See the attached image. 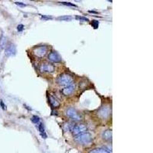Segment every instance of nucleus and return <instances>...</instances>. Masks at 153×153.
I'll use <instances>...</instances> for the list:
<instances>
[{"instance_id":"1","label":"nucleus","mask_w":153,"mask_h":153,"mask_svg":"<svg viewBox=\"0 0 153 153\" xmlns=\"http://www.w3.org/2000/svg\"><path fill=\"white\" fill-rule=\"evenodd\" d=\"M58 84L61 86H64V87H68V86L71 85L73 84L74 78L71 75L68 74H61L59 75V76L57 77V80Z\"/></svg>"},{"instance_id":"2","label":"nucleus","mask_w":153,"mask_h":153,"mask_svg":"<svg viewBox=\"0 0 153 153\" xmlns=\"http://www.w3.org/2000/svg\"><path fill=\"white\" fill-rule=\"evenodd\" d=\"M74 139L76 143L80 145H90L92 143V136L88 132H84L78 136H76Z\"/></svg>"},{"instance_id":"3","label":"nucleus","mask_w":153,"mask_h":153,"mask_svg":"<svg viewBox=\"0 0 153 153\" xmlns=\"http://www.w3.org/2000/svg\"><path fill=\"white\" fill-rule=\"evenodd\" d=\"M71 131L74 136H76L80 135V134L84 133V132H87V128L84 124H78V125L72 126Z\"/></svg>"},{"instance_id":"4","label":"nucleus","mask_w":153,"mask_h":153,"mask_svg":"<svg viewBox=\"0 0 153 153\" xmlns=\"http://www.w3.org/2000/svg\"><path fill=\"white\" fill-rule=\"evenodd\" d=\"M66 114L68 117H70L74 121H80V120H83V117H82L81 115L79 114L77 111L73 107H70L69 109H68Z\"/></svg>"},{"instance_id":"5","label":"nucleus","mask_w":153,"mask_h":153,"mask_svg":"<svg viewBox=\"0 0 153 153\" xmlns=\"http://www.w3.org/2000/svg\"><path fill=\"white\" fill-rule=\"evenodd\" d=\"M110 113H111V109L109 106H103L98 110V116L100 118L106 120L108 117H110Z\"/></svg>"},{"instance_id":"6","label":"nucleus","mask_w":153,"mask_h":153,"mask_svg":"<svg viewBox=\"0 0 153 153\" xmlns=\"http://www.w3.org/2000/svg\"><path fill=\"white\" fill-rule=\"evenodd\" d=\"M39 70L41 72H44V73H52L54 71L55 68L54 65H51L49 63H44L42 64L39 67Z\"/></svg>"},{"instance_id":"7","label":"nucleus","mask_w":153,"mask_h":153,"mask_svg":"<svg viewBox=\"0 0 153 153\" xmlns=\"http://www.w3.org/2000/svg\"><path fill=\"white\" fill-rule=\"evenodd\" d=\"M48 52V48L46 46H40L34 49L33 54L38 57H43Z\"/></svg>"},{"instance_id":"8","label":"nucleus","mask_w":153,"mask_h":153,"mask_svg":"<svg viewBox=\"0 0 153 153\" xmlns=\"http://www.w3.org/2000/svg\"><path fill=\"white\" fill-rule=\"evenodd\" d=\"M48 61H51L53 63H59L61 61V57L57 51H53L48 56Z\"/></svg>"},{"instance_id":"9","label":"nucleus","mask_w":153,"mask_h":153,"mask_svg":"<svg viewBox=\"0 0 153 153\" xmlns=\"http://www.w3.org/2000/svg\"><path fill=\"white\" fill-rule=\"evenodd\" d=\"M5 54L7 57H11V56L16 55V47L14 44H10V45L5 48Z\"/></svg>"},{"instance_id":"10","label":"nucleus","mask_w":153,"mask_h":153,"mask_svg":"<svg viewBox=\"0 0 153 153\" xmlns=\"http://www.w3.org/2000/svg\"><path fill=\"white\" fill-rule=\"evenodd\" d=\"M75 91V84H71V85L65 87L62 90V94L65 96H70Z\"/></svg>"},{"instance_id":"11","label":"nucleus","mask_w":153,"mask_h":153,"mask_svg":"<svg viewBox=\"0 0 153 153\" xmlns=\"http://www.w3.org/2000/svg\"><path fill=\"white\" fill-rule=\"evenodd\" d=\"M102 138L106 141H111L112 140V131L110 129H106L103 131L102 133Z\"/></svg>"},{"instance_id":"12","label":"nucleus","mask_w":153,"mask_h":153,"mask_svg":"<svg viewBox=\"0 0 153 153\" xmlns=\"http://www.w3.org/2000/svg\"><path fill=\"white\" fill-rule=\"evenodd\" d=\"M49 102H50L51 105L54 108L59 107L60 105H61V103H59V101L57 100L54 97H53V96L51 95L49 97Z\"/></svg>"},{"instance_id":"13","label":"nucleus","mask_w":153,"mask_h":153,"mask_svg":"<svg viewBox=\"0 0 153 153\" xmlns=\"http://www.w3.org/2000/svg\"><path fill=\"white\" fill-rule=\"evenodd\" d=\"M38 130L41 133V136L43 139H46L47 138V135H46L45 132V127H44V125L42 123H39L38 126Z\"/></svg>"},{"instance_id":"14","label":"nucleus","mask_w":153,"mask_h":153,"mask_svg":"<svg viewBox=\"0 0 153 153\" xmlns=\"http://www.w3.org/2000/svg\"><path fill=\"white\" fill-rule=\"evenodd\" d=\"M6 42H7V38H6V37L4 36V35H2L0 38V48H5L6 47Z\"/></svg>"},{"instance_id":"15","label":"nucleus","mask_w":153,"mask_h":153,"mask_svg":"<svg viewBox=\"0 0 153 153\" xmlns=\"http://www.w3.org/2000/svg\"><path fill=\"white\" fill-rule=\"evenodd\" d=\"M89 153H111V152H108L107 150L105 149L97 148V149H94L91 150Z\"/></svg>"},{"instance_id":"16","label":"nucleus","mask_w":153,"mask_h":153,"mask_svg":"<svg viewBox=\"0 0 153 153\" xmlns=\"http://www.w3.org/2000/svg\"><path fill=\"white\" fill-rule=\"evenodd\" d=\"M31 122L35 124H38L40 123V118H39V117L36 116V115H35V116H33V117H31Z\"/></svg>"},{"instance_id":"17","label":"nucleus","mask_w":153,"mask_h":153,"mask_svg":"<svg viewBox=\"0 0 153 153\" xmlns=\"http://www.w3.org/2000/svg\"><path fill=\"white\" fill-rule=\"evenodd\" d=\"M58 20H61V21H70L71 20L72 17L70 16H61V17L57 18Z\"/></svg>"},{"instance_id":"18","label":"nucleus","mask_w":153,"mask_h":153,"mask_svg":"<svg viewBox=\"0 0 153 153\" xmlns=\"http://www.w3.org/2000/svg\"><path fill=\"white\" fill-rule=\"evenodd\" d=\"M75 19H76V20H79L80 22H89V19H87V18L84 17V16H76V17H75Z\"/></svg>"},{"instance_id":"19","label":"nucleus","mask_w":153,"mask_h":153,"mask_svg":"<svg viewBox=\"0 0 153 153\" xmlns=\"http://www.w3.org/2000/svg\"><path fill=\"white\" fill-rule=\"evenodd\" d=\"M91 25L93 26V28L97 29V28H98V27H99V22L97 21V20H94V21H92V22H91Z\"/></svg>"},{"instance_id":"20","label":"nucleus","mask_w":153,"mask_h":153,"mask_svg":"<svg viewBox=\"0 0 153 153\" xmlns=\"http://www.w3.org/2000/svg\"><path fill=\"white\" fill-rule=\"evenodd\" d=\"M62 5H68V6H72V7H76V5H74L73 3H71V2H61Z\"/></svg>"},{"instance_id":"21","label":"nucleus","mask_w":153,"mask_h":153,"mask_svg":"<svg viewBox=\"0 0 153 153\" xmlns=\"http://www.w3.org/2000/svg\"><path fill=\"white\" fill-rule=\"evenodd\" d=\"M24 25H18V27H17V30H18V31H19V32H22V31H23V30H24Z\"/></svg>"},{"instance_id":"22","label":"nucleus","mask_w":153,"mask_h":153,"mask_svg":"<svg viewBox=\"0 0 153 153\" xmlns=\"http://www.w3.org/2000/svg\"><path fill=\"white\" fill-rule=\"evenodd\" d=\"M16 5H20V6H23V7H24V6H26V5H25V4L22 3V2H16Z\"/></svg>"},{"instance_id":"23","label":"nucleus","mask_w":153,"mask_h":153,"mask_svg":"<svg viewBox=\"0 0 153 153\" xmlns=\"http://www.w3.org/2000/svg\"><path fill=\"white\" fill-rule=\"evenodd\" d=\"M1 106H2V109H3V110H5V104H4L3 102H2V100H1Z\"/></svg>"},{"instance_id":"24","label":"nucleus","mask_w":153,"mask_h":153,"mask_svg":"<svg viewBox=\"0 0 153 153\" xmlns=\"http://www.w3.org/2000/svg\"><path fill=\"white\" fill-rule=\"evenodd\" d=\"M42 19H51V17H48V16H42Z\"/></svg>"},{"instance_id":"25","label":"nucleus","mask_w":153,"mask_h":153,"mask_svg":"<svg viewBox=\"0 0 153 153\" xmlns=\"http://www.w3.org/2000/svg\"><path fill=\"white\" fill-rule=\"evenodd\" d=\"M89 12H90V13H96V14L97 13V12H94V11H89Z\"/></svg>"}]
</instances>
